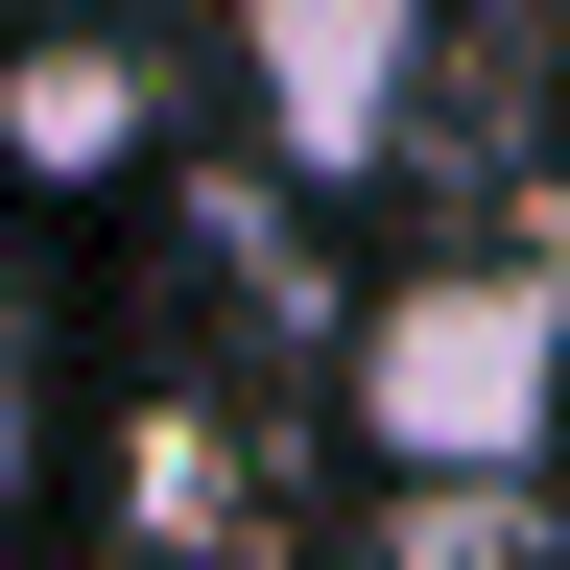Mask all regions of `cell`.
I'll use <instances>...</instances> for the list:
<instances>
[{
	"mask_svg": "<svg viewBox=\"0 0 570 570\" xmlns=\"http://www.w3.org/2000/svg\"><path fill=\"white\" fill-rule=\"evenodd\" d=\"M428 96V0H238V119L285 142L309 190H356Z\"/></svg>",
	"mask_w": 570,
	"mask_h": 570,
	"instance_id": "obj_2",
	"label": "cell"
},
{
	"mask_svg": "<svg viewBox=\"0 0 570 570\" xmlns=\"http://www.w3.org/2000/svg\"><path fill=\"white\" fill-rule=\"evenodd\" d=\"M570 428V285L547 262H404L381 309H356V452L381 475H523Z\"/></svg>",
	"mask_w": 570,
	"mask_h": 570,
	"instance_id": "obj_1",
	"label": "cell"
},
{
	"mask_svg": "<svg viewBox=\"0 0 570 570\" xmlns=\"http://www.w3.org/2000/svg\"><path fill=\"white\" fill-rule=\"evenodd\" d=\"M142 142H167V71H142V48H96V24L0 48V167H24V190H119Z\"/></svg>",
	"mask_w": 570,
	"mask_h": 570,
	"instance_id": "obj_3",
	"label": "cell"
},
{
	"mask_svg": "<svg viewBox=\"0 0 570 570\" xmlns=\"http://www.w3.org/2000/svg\"><path fill=\"white\" fill-rule=\"evenodd\" d=\"M24 452H48V381H24V309H0V523H24Z\"/></svg>",
	"mask_w": 570,
	"mask_h": 570,
	"instance_id": "obj_4",
	"label": "cell"
}]
</instances>
